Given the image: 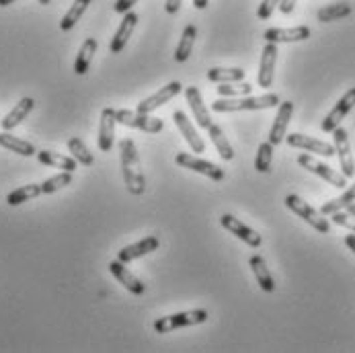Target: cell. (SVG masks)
Wrapping results in <instances>:
<instances>
[{"mask_svg": "<svg viewBox=\"0 0 355 353\" xmlns=\"http://www.w3.org/2000/svg\"><path fill=\"white\" fill-rule=\"evenodd\" d=\"M331 218H333V222L335 224H339V226H343V228H347V230H352L355 232V216H352L350 212H335V214H331Z\"/></svg>", "mask_w": 355, "mask_h": 353, "instance_id": "cell-38", "label": "cell"}, {"mask_svg": "<svg viewBox=\"0 0 355 353\" xmlns=\"http://www.w3.org/2000/svg\"><path fill=\"white\" fill-rule=\"evenodd\" d=\"M49 2H51V0H39V4H43V6H45V4H49Z\"/></svg>", "mask_w": 355, "mask_h": 353, "instance_id": "cell-47", "label": "cell"}, {"mask_svg": "<svg viewBox=\"0 0 355 353\" xmlns=\"http://www.w3.org/2000/svg\"><path fill=\"white\" fill-rule=\"evenodd\" d=\"M249 265H251V269H253V273H255L257 284L261 286V290L267 292V294L276 292V280H273V276L269 273L265 259H263L261 255H253L251 261H249Z\"/></svg>", "mask_w": 355, "mask_h": 353, "instance_id": "cell-22", "label": "cell"}, {"mask_svg": "<svg viewBox=\"0 0 355 353\" xmlns=\"http://www.w3.org/2000/svg\"><path fill=\"white\" fill-rule=\"evenodd\" d=\"M37 160L41 165H47V167H53V169H62V171H70V173H74L76 167H78V162L72 156H64V154L49 152V150L37 152Z\"/></svg>", "mask_w": 355, "mask_h": 353, "instance_id": "cell-24", "label": "cell"}, {"mask_svg": "<svg viewBox=\"0 0 355 353\" xmlns=\"http://www.w3.org/2000/svg\"><path fill=\"white\" fill-rule=\"evenodd\" d=\"M347 212H350L352 216H355V204H352V206H347Z\"/></svg>", "mask_w": 355, "mask_h": 353, "instance_id": "cell-46", "label": "cell"}, {"mask_svg": "<svg viewBox=\"0 0 355 353\" xmlns=\"http://www.w3.org/2000/svg\"><path fill=\"white\" fill-rule=\"evenodd\" d=\"M296 2H298V0H280V10H282L284 14H290V12L294 10Z\"/></svg>", "mask_w": 355, "mask_h": 353, "instance_id": "cell-41", "label": "cell"}, {"mask_svg": "<svg viewBox=\"0 0 355 353\" xmlns=\"http://www.w3.org/2000/svg\"><path fill=\"white\" fill-rule=\"evenodd\" d=\"M37 195H41V185H23V187L10 191L6 195V204L8 206H21V204H25Z\"/></svg>", "mask_w": 355, "mask_h": 353, "instance_id": "cell-33", "label": "cell"}, {"mask_svg": "<svg viewBox=\"0 0 355 353\" xmlns=\"http://www.w3.org/2000/svg\"><path fill=\"white\" fill-rule=\"evenodd\" d=\"M271 160H273V144L271 142H263L257 150V158H255V169L259 173H269L271 171Z\"/></svg>", "mask_w": 355, "mask_h": 353, "instance_id": "cell-35", "label": "cell"}, {"mask_svg": "<svg viewBox=\"0 0 355 353\" xmlns=\"http://www.w3.org/2000/svg\"><path fill=\"white\" fill-rule=\"evenodd\" d=\"M347 14H352V6H350L347 2L329 4V6H325V8H321V10L317 12L319 21H323V23L339 21V19H343V16H347Z\"/></svg>", "mask_w": 355, "mask_h": 353, "instance_id": "cell-34", "label": "cell"}, {"mask_svg": "<svg viewBox=\"0 0 355 353\" xmlns=\"http://www.w3.org/2000/svg\"><path fill=\"white\" fill-rule=\"evenodd\" d=\"M35 107V101L31 99V97H23L14 107H12V111L2 119V130L4 132H8V130H12V127H16L29 113H31V109Z\"/></svg>", "mask_w": 355, "mask_h": 353, "instance_id": "cell-23", "label": "cell"}, {"mask_svg": "<svg viewBox=\"0 0 355 353\" xmlns=\"http://www.w3.org/2000/svg\"><path fill=\"white\" fill-rule=\"evenodd\" d=\"M278 43H265L263 53H261V66H259V86L269 88L273 86V76H276V62H278Z\"/></svg>", "mask_w": 355, "mask_h": 353, "instance_id": "cell-11", "label": "cell"}, {"mask_svg": "<svg viewBox=\"0 0 355 353\" xmlns=\"http://www.w3.org/2000/svg\"><path fill=\"white\" fill-rule=\"evenodd\" d=\"M136 25H138V14H136V12H132V10H130V12H125V14H123L121 25H119V29L115 31L113 41H111V45H109L111 53H119V51L125 47V43H127V39L132 37V33H134Z\"/></svg>", "mask_w": 355, "mask_h": 353, "instance_id": "cell-21", "label": "cell"}, {"mask_svg": "<svg viewBox=\"0 0 355 353\" xmlns=\"http://www.w3.org/2000/svg\"><path fill=\"white\" fill-rule=\"evenodd\" d=\"M12 2H16V0H0V6H8V4H12Z\"/></svg>", "mask_w": 355, "mask_h": 353, "instance_id": "cell-45", "label": "cell"}, {"mask_svg": "<svg viewBox=\"0 0 355 353\" xmlns=\"http://www.w3.org/2000/svg\"><path fill=\"white\" fill-rule=\"evenodd\" d=\"M181 88H183V84H181L179 80L169 82L167 86H162L160 90H156L152 97L140 101V103H138V113H152V111H156L160 105H164L167 101H171L173 97H177V95L181 93Z\"/></svg>", "mask_w": 355, "mask_h": 353, "instance_id": "cell-12", "label": "cell"}, {"mask_svg": "<svg viewBox=\"0 0 355 353\" xmlns=\"http://www.w3.org/2000/svg\"><path fill=\"white\" fill-rule=\"evenodd\" d=\"M0 146L6 148V150H10V152L21 154V156H33V154H37V152H35V146H33L31 142L21 140V138H16V136H10L8 132H2V134H0Z\"/></svg>", "mask_w": 355, "mask_h": 353, "instance_id": "cell-27", "label": "cell"}, {"mask_svg": "<svg viewBox=\"0 0 355 353\" xmlns=\"http://www.w3.org/2000/svg\"><path fill=\"white\" fill-rule=\"evenodd\" d=\"M136 2H138V0H117V2L113 4V10L119 12V14H125V12H130V8H132Z\"/></svg>", "mask_w": 355, "mask_h": 353, "instance_id": "cell-40", "label": "cell"}, {"mask_svg": "<svg viewBox=\"0 0 355 353\" xmlns=\"http://www.w3.org/2000/svg\"><path fill=\"white\" fill-rule=\"evenodd\" d=\"M158 247H160V241H158L156 236H146V239H142V241H138V243H134V245L123 247V249L117 253V259L123 261V263H132V261H136V259H140V257H144V255L156 251Z\"/></svg>", "mask_w": 355, "mask_h": 353, "instance_id": "cell-18", "label": "cell"}, {"mask_svg": "<svg viewBox=\"0 0 355 353\" xmlns=\"http://www.w3.org/2000/svg\"><path fill=\"white\" fill-rule=\"evenodd\" d=\"M245 70L243 68H212L208 70V78L212 82H241L245 80Z\"/></svg>", "mask_w": 355, "mask_h": 353, "instance_id": "cell-30", "label": "cell"}, {"mask_svg": "<svg viewBox=\"0 0 355 353\" xmlns=\"http://www.w3.org/2000/svg\"><path fill=\"white\" fill-rule=\"evenodd\" d=\"M280 6V0H263L261 2V6H259V10H257V16L261 19V21H267L271 14H273V10Z\"/></svg>", "mask_w": 355, "mask_h": 353, "instance_id": "cell-39", "label": "cell"}, {"mask_svg": "<svg viewBox=\"0 0 355 353\" xmlns=\"http://www.w3.org/2000/svg\"><path fill=\"white\" fill-rule=\"evenodd\" d=\"M181 2H183V0H167V2H164V8H167V12H169V14H175V12H179V8H181Z\"/></svg>", "mask_w": 355, "mask_h": 353, "instance_id": "cell-42", "label": "cell"}, {"mask_svg": "<svg viewBox=\"0 0 355 353\" xmlns=\"http://www.w3.org/2000/svg\"><path fill=\"white\" fill-rule=\"evenodd\" d=\"M119 154H121V173H123V181H125L127 191L132 195H142L146 189V177L142 171L140 154H138L134 140H130V138L121 140L119 142Z\"/></svg>", "mask_w": 355, "mask_h": 353, "instance_id": "cell-1", "label": "cell"}, {"mask_svg": "<svg viewBox=\"0 0 355 353\" xmlns=\"http://www.w3.org/2000/svg\"><path fill=\"white\" fill-rule=\"evenodd\" d=\"M115 109L105 107L101 111V123H99V148L101 152H109L113 148V140H115Z\"/></svg>", "mask_w": 355, "mask_h": 353, "instance_id": "cell-17", "label": "cell"}, {"mask_svg": "<svg viewBox=\"0 0 355 353\" xmlns=\"http://www.w3.org/2000/svg\"><path fill=\"white\" fill-rule=\"evenodd\" d=\"M292 113H294V103L292 101H284L280 103V109H278V117L273 121V127L269 132V142L273 146H280L286 138V132H288V125H290V119H292Z\"/></svg>", "mask_w": 355, "mask_h": 353, "instance_id": "cell-15", "label": "cell"}, {"mask_svg": "<svg viewBox=\"0 0 355 353\" xmlns=\"http://www.w3.org/2000/svg\"><path fill=\"white\" fill-rule=\"evenodd\" d=\"M185 97H187V103H189V107H191V111L195 115L197 125L204 127V130H208L212 125V115H210V109L204 105V99H201L199 88L197 86H189L185 90Z\"/></svg>", "mask_w": 355, "mask_h": 353, "instance_id": "cell-20", "label": "cell"}, {"mask_svg": "<svg viewBox=\"0 0 355 353\" xmlns=\"http://www.w3.org/2000/svg\"><path fill=\"white\" fill-rule=\"evenodd\" d=\"M72 183V173L70 171H62L56 177H49L41 183V193H56L60 189H64L66 185Z\"/></svg>", "mask_w": 355, "mask_h": 353, "instance_id": "cell-36", "label": "cell"}, {"mask_svg": "<svg viewBox=\"0 0 355 353\" xmlns=\"http://www.w3.org/2000/svg\"><path fill=\"white\" fill-rule=\"evenodd\" d=\"M308 37H310V27H306V25H300L294 29L273 27L263 33V39L267 43H294V41H306Z\"/></svg>", "mask_w": 355, "mask_h": 353, "instance_id": "cell-14", "label": "cell"}, {"mask_svg": "<svg viewBox=\"0 0 355 353\" xmlns=\"http://www.w3.org/2000/svg\"><path fill=\"white\" fill-rule=\"evenodd\" d=\"M288 144L292 148H300V150H306V152H315V154H321V156H333L337 154L335 146L329 144V142H323V140H317V138H310V136H304V134H290L286 136Z\"/></svg>", "mask_w": 355, "mask_h": 353, "instance_id": "cell-9", "label": "cell"}, {"mask_svg": "<svg viewBox=\"0 0 355 353\" xmlns=\"http://www.w3.org/2000/svg\"><path fill=\"white\" fill-rule=\"evenodd\" d=\"M68 150L72 154V158L82 165V167H93L95 165V158H93V152H88V148L84 146V142L80 138H70L68 140Z\"/></svg>", "mask_w": 355, "mask_h": 353, "instance_id": "cell-31", "label": "cell"}, {"mask_svg": "<svg viewBox=\"0 0 355 353\" xmlns=\"http://www.w3.org/2000/svg\"><path fill=\"white\" fill-rule=\"evenodd\" d=\"M251 90H253V84H249V82H243V84H232V82H220V86H218V95L220 97H247V95H251Z\"/></svg>", "mask_w": 355, "mask_h": 353, "instance_id": "cell-37", "label": "cell"}, {"mask_svg": "<svg viewBox=\"0 0 355 353\" xmlns=\"http://www.w3.org/2000/svg\"><path fill=\"white\" fill-rule=\"evenodd\" d=\"M208 321V311L197 308V311H187V313H177V315H169L162 317L158 321H154V331L156 333H171L177 331L181 327H191V325H201Z\"/></svg>", "mask_w": 355, "mask_h": 353, "instance_id": "cell-3", "label": "cell"}, {"mask_svg": "<svg viewBox=\"0 0 355 353\" xmlns=\"http://www.w3.org/2000/svg\"><path fill=\"white\" fill-rule=\"evenodd\" d=\"M208 134H210L212 144H214L216 150L220 152V156H222L224 160H232V158H234V150H232V146H230V142H228V136L222 132V127L216 125V123H212V125L208 127Z\"/></svg>", "mask_w": 355, "mask_h": 353, "instance_id": "cell-26", "label": "cell"}, {"mask_svg": "<svg viewBox=\"0 0 355 353\" xmlns=\"http://www.w3.org/2000/svg\"><path fill=\"white\" fill-rule=\"evenodd\" d=\"M93 0H74V4L70 6V10L64 14V19L60 21V29L62 31H70L78 21H80V16L84 14V10L88 8V4H90Z\"/></svg>", "mask_w": 355, "mask_h": 353, "instance_id": "cell-32", "label": "cell"}, {"mask_svg": "<svg viewBox=\"0 0 355 353\" xmlns=\"http://www.w3.org/2000/svg\"><path fill=\"white\" fill-rule=\"evenodd\" d=\"M345 245L350 247V251H354L355 253V234H347V236H345Z\"/></svg>", "mask_w": 355, "mask_h": 353, "instance_id": "cell-43", "label": "cell"}, {"mask_svg": "<svg viewBox=\"0 0 355 353\" xmlns=\"http://www.w3.org/2000/svg\"><path fill=\"white\" fill-rule=\"evenodd\" d=\"M173 119H175L179 132L183 134V138L187 140V144L191 146V150H193L195 154L206 152V144H204V140L199 138V134L195 132V127H193V123L189 121V117H187L183 111H175V113H173Z\"/></svg>", "mask_w": 355, "mask_h": 353, "instance_id": "cell-19", "label": "cell"}, {"mask_svg": "<svg viewBox=\"0 0 355 353\" xmlns=\"http://www.w3.org/2000/svg\"><path fill=\"white\" fill-rule=\"evenodd\" d=\"M109 271L113 273V278L125 288V290H130L132 294H136V296H142L144 292H146V286L125 267V263L123 261H111L109 263Z\"/></svg>", "mask_w": 355, "mask_h": 353, "instance_id": "cell-16", "label": "cell"}, {"mask_svg": "<svg viewBox=\"0 0 355 353\" xmlns=\"http://www.w3.org/2000/svg\"><path fill=\"white\" fill-rule=\"evenodd\" d=\"M355 107V86L354 88H350L339 101H337V105L333 107V111L323 119V123H321V127H323V132H333V130H337L339 127V123L347 117V113L352 111Z\"/></svg>", "mask_w": 355, "mask_h": 353, "instance_id": "cell-8", "label": "cell"}, {"mask_svg": "<svg viewBox=\"0 0 355 353\" xmlns=\"http://www.w3.org/2000/svg\"><path fill=\"white\" fill-rule=\"evenodd\" d=\"M195 37H197L195 25H187L185 31H183V35H181V41H179V45H177V51H175V60H177V62H185V60L191 56Z\"/></svg>", "mask_w": 355, "mask_h": 353, "instance_id": "cell-28", "label": "cell"}, {"mask_svg": "<svg viewBox=\"0 0 355 353\" xmlns=\"http://www.w3.org/2000/svg\"><path fill=\"white\" fill-rule=\"evenodd\" d=\"M286 206H288L296 216H300L306 224H310L313 228H317L319 232H323V234H329V232H331L329 220L323 218L321 212H317L313 206H308V204H306L304 199H300L298 195H288V197H286Z\"/></svg>", "mask_w": 355, "mask_h": 353, "instance_id": "cell-4", "label": "cell"}, {"mask_svg": "<svg viewBox=\"0 0 355 353\" xmlns=\"http://www.w3.org/2000/svg\"><path fill=\"white\" fill-rule=\"evenodd\" d=\"M95 53H97V39L88 37V39L82 43V47H80V51H78V56H76V62H74V72H76L78 76H82V74L88 72V66H90Z\"/></svg>", "mask_w": 355, "mask_h": 353, "instance_id": "cell-25", "label": "cell"}, {"mask_svg": "<svg viewBox=\"0 0 355 353\" xmlns=\"http://www.w3.org/2000/svg\"><path fill=\"white\" fill-rule=\"evenodd\" d=\"M175 162L179 167H183V169H189V171H195V173L204 175V177H210L212 181H222L226 177V173L218 165L208 162L204 158H195V156H191L187 152H179L177 158H175Z\"/></svg>", "mask_w": 355, "mask_h": 353, "instance_id": "cell-7", "label": "cell"}, {"mask_svg": "<svg viewBox=\"0 0 355 353\" xmlns=\"http://www.w3.org/2000/svg\"><path fill=\"white\" fill-rule=\"evenodd\" d=\"M333 140H335V150H337V156H339V162H341V173L347 179H352L355 175V162L354 156H352L350 136L343 127H337V130H333Z\"/></svg>", "mask_w": 355, "mask_h": 353, "instance_id": "cell-10", "label": "cell"}, {"mask_svg": "<svg viewBox=\"0 0 355 353\" xmlns=\"http://www.w3.org/2000/svg\"><path fill=\"white\" fill-rule=\"evenodd\" d=\"M354 202H355V183L354 185H350V189H345V193H343V195H339V197H335V199L327 202V204L321 208V214H323V216H331V214H335V212L347 210V206H352Z\"/></svg>", "mask_w": 355, "mask_h": 353, "instance_id": "cell-29", "label": "cell"}, {"mask_svg": "<svg viewBox=\"0 0 355 353\" xmlns=\"http://www.w3.org/2000/svg\"><path fill=\"white\" fill-rule=\"evenodd\" d=\"M280 105V97L276 93H267L261 97H224L220 101H216L212 105V109L216 113H234V111H257V109H269V107H278Z\"/></svg>", "mask_w": 355, "mask_h": 353, "instance_id": "cell-2", "label": "cell"}, {"mask_svg": "<svg viewBox=\"0 0 355 353\" xmlns=\"http://www.w3.org/2000/svg\"><path fill=\"white\" fill-rule=\"evenodd\" d=\"M115 119L117 123L121 125H127V127H136V130H142L146 134H158L164 130V123L162 119L158 117H152L150 113H134V111H127V109H117L115 111Z\"/></svg>", "mask_w": 355, "mask_h": 353, "instance_id": "cell-5", "label": "cell"}, {"mask_svg": "<svg viewBox=\"0 0 355 353\" xmlns=\"http://www.w3.org/2000/svg\"><path fill=\"white\" fill-rule=\"evenodd\" d=\"M298 165H300V167H304L306 171H310V173L319 175L321 179H325V181H327V183H331L333 187H339V189L347 187V177H345L343 173L333 171L329 165H325V162L317 160V158H315V156H310V154H300V156H298Z\"/></svg>", "mask_w": 355, "mask_h": 353, "instance_id": "cell-6", "label": "cell"}, {"mask_svg": "<svg viewBox=\"0 0 355 353\" xmlns=\"http://www.w3.org/2000/svg\"><path fill=\"white\" fill-rule=\"evenodd\" d=\"M220 222H222V226H224L230 234H234L236 239L245 241L249 247H253V249L261 247V234H257L251 226L243 224V222H241V220H236L234 216L224 214V216L220 218Z\"/></svg>", "mask_w": 355, "mask_h": 353, "instance_id": "cell-13", "label": "cell"}, {"mask_svg": "<svg viewBox=\"0 0 355 353\" xmlns=\"http://www.w3.org/2000/svg\"><path fill=\"white\" fill-rule=\"evenodd\" d=\"M208 4H210V0H193V6H195V8H199V10H204Z\"/></svg>", "mask_w": 355, "mask_h": 353, "instance_id": "cell-44", "label": "cell"}]
</instances>
